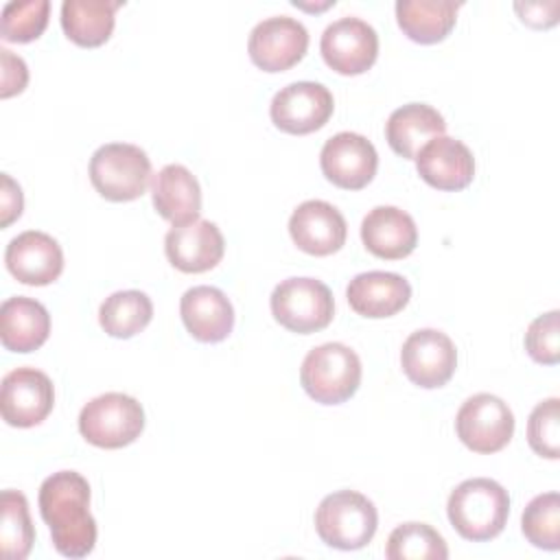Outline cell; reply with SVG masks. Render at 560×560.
Listing matches in <instances>:
<instances>
[{
    "label": "cell",
    "instance_id": "cell-5",
    "mask_svg": "<svg viewBox=\"0 0 560 560\" xmlns=\"http://www.w3.org/2000/svg\"><path fill=\"white\" fill-rule=\"evenodd\" d=\"M151 179L149 155L129 142H109L90 158V182L107 201H133Z\"/></svg>",
    "mask_w": 560,
    "mask_h": 560
},
{
    "label": "cell",
    "instance_id": "cell-32",
    "mask_svg": "<svg viewBox=\"0 0 560 560\" xmlns=\"http://www.w3.org/2000/svg\"><path fill=\"white\" fill-rule=\"evenodd\" d=\"M527 442L532 451L547 459L560 457V400L538 402L527 420Z\"/></svg>",
    "mask_w": 560,
    "mask_h": 560
},
{
    "label": "cell",
    "instance_id": "cell-35",
    "mask_svg": "<svg viewBox=\"0 0 560 560\" xmlns=\"http://www.w3.org/2000/svg\"><path fill=\"white\" fill-rule=\"evenodd\" d=\"M0 212H2V228H7L11 221H15L22 214L24 199H22V188L7 175L2 173V197H0Z\"/></svg>",
    "mask_w": 560,
    "mask_h": 560
},
{
    "label": "cell",
    "instance_id": "cell-4",
    "mask_svg": "<svg viewBox=\"0 0 560 560\" xmlns=\"http://www.w3.org/2000/svg\"><path fill=\"white\" fill-rule=\"evenodd\" d=\"M378 527L374 503L354 490H337L322 499L315 510V529L319 538L341 551L365 547Z\"/></svg>",
    "mask_w": 560,
    "mask_h": 560
},
{
    "label": "cell",
    "instance_id": "cell-20",
    "mask_svg": "<svg viewBox=\"0 0 560 560\" xmlns=\"http://www.w3.org/2000/svg\"><path fill=\"white\" fill-rule=\"evenodd\" d=\"M350 308L370 319H383L400 313L411 298V284L392 271H365L350 280L346 289Z\"/></svg>",
    "mask_w": 560,
    "mask_h": 560
},
{
    "label": "cell",
    "instance_id": "cell-3",
    "mask_svg": "<svg viewBox=\"0 0 560 560\" xmlns=\"http://www.w3.org/2000/svg\"><path fill=\"white\" fill-rule=\"evenodd\" d=\"M300 383L315 402L341 405L359 389L361 359L346 343H322L304 357Z\"/></svg>",
    "mask_w": 560,
    "mask_h": 560
},
{
    "label": "cell",
    "instance_id": "cell-15",
    "mask_svg": "<svg viewBox=\"0 0 560 560\" xmlns=\"http://www.w3.org/2000/svg\"><path fill=\"white\" fill-rule=\"evenodd\" d=\"M9 273L31 287H46L63 271L61 245L46 232L26 230L9 241L4 252Z\"/></svg>",
    "mask_w": 560,
    "mask_h": 560
},
{
    "label": "cell",
    "instance_id": "cell-23",
    "mask_svg": "<svg viewBox=\"0 0 560 560\" xmlns=\"http://www.w3.org/2000/svg\"><path fill=\"white\" fill-rule=\"evenodd\" d=\"M50 335L46 306L26 295L7 298L0 306V341L11 352H33Z\"/></svg>",
    "mask_w": 560,
    "mask_h": 560
},
{
    "label": "cell",
    "instance_id": "cell-1",
    "mask_svg": "<svg viewBox=\"0 0 560 560\" xmlns=\"http://www.w3.org/2000/svg\"><path fill=\"white\" fill-rule=\"evenodd\" d=\"M39 514L50 527L55 549L66 558H85L96 545L90 514V483L77 470H59L39 486Z\"/></svg>",
    "mask_w": 560,
    "mask_h": 560
},
{
    "label": "cell",
    "instance_id": "cell-18",
    "mask_svg": "<svg viewBox=\"0 0 560 560\" xmlns=\"http://www.w3.org/2000/svg\"><path fill=\"white\" fill-rule=\"evenodd\" d=\"M418 175L438 190H464L475 177L472 151L451 136L431 138L416 155Z\"/></svg>",
    "mask_w": 560,
    "mask_h": 560
},
{
    "label": "cell",
    "instance_id": "cell-26",
    "mask_svg": "<svg viewBox=\"0 0 560 560\" xmlns=\"http://www.w3.org/2000/svg\"><path fill=\"white\" fill-rule=\"evenodd\" d=\"M122 2L66 0L61 4V28L70 42L83 48L103 46L114 31L116 11Z\"/></svg>",
    "mask_w": 560,
    "mask_h": 560
},
{
    "label": "cell",
    "instance_id": "cell-6",
    "mask_svg": "<svg viewBox=\"0 0 560 560\" xmlns=\"http://www.w3.org/2000/svg\"><path fill=\"white\" fill-rule=\"evenodd\" d=\"M144 429L142 405L122 392L92 398L79 413L81 435L98 448H122L140 438Z\"/></svg>",
    "mask_w": 560,
    "mask_h": 560
},
{
    "label": "cell",
    "instance_id": "cell-10",
    "mask_svg": "<svg viewBox=\"0 0 560 560\" xmlns=\"http://www.w3.org/2000/svg\"><path fill=\"white\" fill-rule=\"evenodd\" d=\"M405 376L424 389L442 387L451 381L457 368V350L451 337L435 328L411 332L400 350Z\"/></svg>",
    "mask_w": 560,
    "mask_h": 560
},
{
    "label": "cell",
    "instance_id": "cell-7",
    "mask_svg": "<svg viewBox=\"0 0 560 560\" xmlns=\"http://www.w3.org/2000/svg\"><path fill=\"white\" fill-rule=\"evenodd\" d=\"M273 319L291 332L311 335L326 328L335 315L330 289L315 278H287L269 298Z\"/></svg>",
    "mask_w": 560,
    "mask_h": 560
},
{
    "label": "cell",
    "instance_id": "cell-12",
    "mask_svg": "<svg viewBox=\"0 0 560 560\" xmlns=\"http://www.w3.org/2000/svg\"><path fill=\"white\" fill-rule=\"evenodd\" d=\"M319 50L335 72L346 77L363 74L378 57V35L359 18H339L324 28Z\"/></svg>",
    "mask_w": 560,
    "mask_h": 560
},
{
    "label": "cell",
    "instance_id": "cell-14",
    "mask_svg": "<svg viewBox=\"0 0 560 560\" xmlns=\"http://www.w3.org/2000/svg\"><path fill=\"white\" fill-rule=\"evenodd\" d=\"M319 166L324 177L335 186L343 190H361L376 175L378 153L365 136L339 131L324 142Z\"/></svg>",
    "mask_w": 560,
    "mask_h": 560
},
{
    "label": "cell",
    "instance_id": "cell-33",
    "mask_svg": "<svg viewBox=\"0 0 560 560\" xmlns=\"http://www.w3.org/2000/svg\"><path fill=\"white\" fill-rule=\"evenodd\" d=\"M558 311L538 315L525 332V350L536 363L556 365L560 361V326Z\"/></svg>",
    "mask_w": 560,
    "mask_h": 560
},
{
    "label": "cell",
    "instance_id": "cell-19",
    "mask_svg": "<svg viewBox=\"0 0 560 560\" xmlns=\"http://www.w3.org/2000/svg\"><path fill=\"white\" fill-rule=\"evenodd\" d=\"M179 315L186 330L203 343H219L234 328L232 302L221 289L208 284L192 287L182 295Z\"/></svg>",
    "mask_w": 560,
    "mask_h": 560
},
{
    "label": "cell",
    "instance_id": "cell-16",
    "mask_svg": "<svg viewBox=\"0 0 560 560\" xmlns=\"http://www.w3.org/2000/svg\"><path fill=\"white\" fill-rule=\"evenodd\" d=\"M168 262L184 273H203L217 267L225 252V241L217 223L197 219L184 225H173L164 236Z\"/></svg>",
    "mask_w": 560,
    "mask_h": 560
},
{
    "label": "cell",
    "instance_id": "cell-21",
    "mask_svg": "<svg viewBox=\"0 0 560 560\" xmlns=\"http://www.w3.org/2000/svg\"><path fill=\"white\" fill-rule=\"evenodd\" d=\"M361 241L370 254L400 260L418 245V228L411 214L396 206H376L361 221Z\"/></svg>",
    "mask_w": 560,
    "mask_h": 560
},
{
    "label": "cell",
    "instance_id": "cell-11",
    "mask_svg": "<svg viewBox=\"0 0 560 560\" xmlns=\"http://www.w3.org/2000/svg\"><path fill=\"white\" fill-rule=\"evenodd\" d=\"M308 48V31L289 15H273L258 22L247 39V52L254 66L265 72L293 68Z\"/></svg>",
    "mask_w": 560,
    "mask_h": 560
},
{
    "label": "cell",
    "instance_id": "cell-30",
    "mask_svg": "<svg viewBox=\"0 0 560 560\" xmlns=\"http://www.w3.org/2000/svg\"><path fill=\"white\" fill-rule=\"evenodd\" d=\"M521 529L534 547L560 549V494L545 492L534 497L523 510Z\"/></svg>",
    "mask_w": 560,
    "mask_h": 560
},
{
    "label": "cell",
    "instance_id": "cell-31",
    "mask_svg": "<svg viewBox=\"0 0 560 560\" xmlns=\"http://www.w3.org/2000/svg\"><path fill=\"white\" fill-rule=\"evenodd\" d=\"M50 15L48 0H13L2 7L0 13V33L4 42L26 44L37 39L46 26Z\"/></svg>",
    "mask_w": 560,
    "mask_h": 560
},
{
    "label": "cell",
    "instance_id": "cell-29",
    "mask_svg": "<svg viewBox=\"0 0 560 560\" xmlns=\"http://www.w3.org/2000/svg\"><path fill=\"white\" fill-rule=\"evenodd\" d=\"M385 556L389 560H446L448 547L431 525L411 521L389 534Z\"/></svg>",
    "mask_w": 560,
    "mask_h": 560
},
{
    "label": "cell",
    "instance_id": "cell-22",
    "mask_svg": "<svg viewBox=\"0 0 560 560\" xmlns=\"http://www.w3.org/2000/svg\"><path fill=\"white\" fill-rule=\"evenodd\" d=\"M151 197L158 214L173 225L199 219L201 188L197 177L182 164H166L153 175Z\"/></svg>",
    "mask_w": 560,
    "mask_h": 560
},
{
    "label": "cell",
    "instance_id": "cell-25",
    "mask_svg": "<svg viewBox=\"0 0 560 560\" xmlns=\"http://www.w3.org/2000/svg\"><path fill=\"white\" fill-rule=\"evenodd\" d=\"M462 2L455 0H398L396 22L416 44H438L455 26Z\"/></svg>",
    "mask_w": 560,
    "mask_h": 560
},
{
    "label": "cell",
    "instance_id": "cell-17",
    "mask_svg": "<svg viewBox=\"0 0 560 560\" xmlns=\"http://www.w3.org/2000/svg\"><path fill=\"white\" fill-rule=\"evenodd\" d=\"M289 234L302 252L311 256H330L343 247L348 225L332 203L308 199L293 210L289 219Z\"/></svg>",
    "mask_w": 560,
    "mask_h": 560
},
{
    "label": "cell",
    "instance_id": "cell-9",
    "mask_svg": "<svg viewBox=\"0 0 560 560\" xmlns=\"http://www.w3.org/2000/svg\"><path fill=\"white\" fill-rule=\"evenodd\" d=\"M335 109L332 94L326 85L315 81H295L276 92L269 116L271 122L293 136H304L322 129Z\"/></svg>",
    "mask_w": 560,
    "mask_h": 560
},
{
    "label": "cell",
    "instance_id": "cell-13",
    "mask_svg": "<svg viewBox=\"0 0 560 560\" xmlns=\"http://www.w3.org/2000/svg\"><path fill=\"white\" fill-rule=\"evenodd\" d=\"M55 405V387L48 374L35 368H15L2 378L0 411L11 427L28 429L48 418Z\"/></svg>",
    "mask_w": 560,
    "mask_h": 560
},
{
    "label": "cell",
    "instance_id": "cell-8",
    "mask_svg": "<svg viewBox=\"0 0 560 560\" xmlns=\"http://www.w3.org/2000/svg\"><path fill=\"white\" fill-rule=\"evenodd\" d=\"M455 431L472 453L490 455L512 440L514 413L499 396L481 392L462 402L455 416Z\"/></svg>",
    "mask_w": 560,
    "mask_h": 560
},
{
    "label": "cell",
    "instance_id": "cell-24",
    "mask_svg": "<svg viewBox=\"0 0 560 560\" xmlns=\"http://www.w3.org/2000/svg\"><path fill=\"white\" fill-rule=\"evenodd\" d=\"M444 116L427 103H407L394 109L385 122V140L394 153L416 160L418 151L438 136H444Z\"/></svg>",
    "mask_w": 560,
    "mask_h": 560
},
{
    "label": "cell",
    "instance_id": "cell-27",
    "mask_svg": "<svg viewBox=\"0 0 560 560\" xmlns=\"http://www.w3.org/2000/svg\"><path fill=\"white\" fill-rule=\"evenodd\" d=\"M153 317V302L147 293L127 289L116 291L98 308L101 328L116 339H129L144 330Z\"/></svg>",
    "mask_w": 560,
    "mask_h": 560
},
{
    "label": "cell",
    "instance_id": "cell-28",
    "mask_svg": "<svg viewBox=\"0 0 560 560\" xmlns=\"http://www.w3.org/2000/svg\"><path fill=\"white\" fill-rule=\"evenodd\" d=\"M0 505V551L7 560H24L35 542L28 501L20 490H2Z\"/></svg>",
    "mask_w": 560,
    "mask_h": 560
},
{
    "label": "cell",
    "instance_id": "cell-34",
    "mask_svg": "<svg viewBox=\"0 0 560 560\" xmlns=\"http://www.w3.org/2000/svg\"><path fill=\"white\" fill-rule=\"evenodd\" d=\"M0 61H2V90L0 96L9 98L13 94H20L28 83V68L22 57L13 55L9 48H0Z\"/></svg>",
    "mask_w": 560,
    "mask_h": 560
},
{
    "label": "cell",
    "instance_id": "cell-2",
    "mask_svg": "<svg viewBox=\"0 0 560 560\" xmlns=\"http://www.w3.org/2000/svg\"><path fill=\"white\" fill-rule=\"evenodd\" d=\"M446 514L462 538L472 542L492 540L508 523L510 497L494 479H466L451 492Z\"/></svg>",
    "mask_w": 560,
    "mask_h": 560
}]
</instances>
